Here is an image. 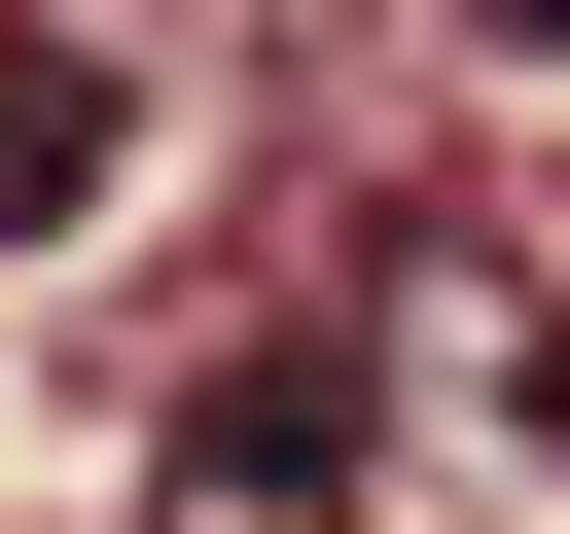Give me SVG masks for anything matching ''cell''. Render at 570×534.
<instances>
[{
	"label": "cell",
	"instance_id": "obj_3",
	"mask_svg": "<svg viewBox=\"0 0 570 534\" xmlns=\"http://www.w3.org/2000/svg\"><path fill=\"white\" fill-rule=\"evenodd\" d=\"M428 36H463V71L534 107V178H570V0H428Z\"/></svg>",
	"mask_w": 570,
	"mask_h": 534
},
{
	"label": "cell",
	"instance_id": "obj_2",
	"mask_svg": "<svg viewBox=\"0 0 570 534\" xmlns=\"http://www.w3.org/2000/svg\"><path fill=\"white\" fill-rule=\"evenodd\" d=\"M107 142H142V71L0 0V249H71V214H107Z\"/></svg>",
	"mask_w": 570,
	"mask_h": 534
},
{
	"label": "cell",
	"instance_id": "obj_1",
	"mask_svg": "<svg viewBox=\"0 0 570 534\" xmlns=\"http://www.w3.org/2000/svg\"><path fill=\"white\" fill-rule=\"evenodd\" d=\"M142 534H392V356H178Z\"/></svg>",
	"mask_w": 570,
	"mask_h": 534
}]
</instances>
